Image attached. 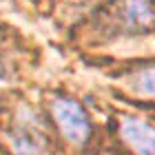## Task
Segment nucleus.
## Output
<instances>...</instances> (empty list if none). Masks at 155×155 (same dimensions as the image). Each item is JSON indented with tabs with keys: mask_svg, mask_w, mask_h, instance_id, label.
<instances>
[{
	"mask_svg": "<svg viewBox=\"0 0 155 155\" xmlns=\"http://www.w3.org/2000/svg\"><path fill=\"white\" fill-rule=\"evenodd\" d=\"M51 113L53 120L58 124V129L62 131V135L71 142H84L91 133L89 117L84 113V109L78 102L69 100V97H58L51 104Z\"/></svg>",
	"mask_w": 155,
	"mask_h": 155,
	"instance_id": "obj_1",
	"label": "nucleus"
},
{
	"mask_svg": "<svg viewBox=\"0 0 155 155\" xmlns=\"http://www.w3.org/2000/svg\"><path fill=\"white\" fill-rule=\"evenodd\" d=\"M122 137L140 155H155V129L137 117L122 120Z\"/></svg>",
	"mask_w": 155,
	"mask_h": 155,
	"instance_id": "obj_2",
	"label": "nucleus"
},
{
	"mask_svg": "<svg viewBox=\"0 0 155 155\" xmlns=\"http://www.w3.org/2000/svg\"><path fill=\"white\" fill-rule=\"evenodd\" d=\"M16 155H45V140L33 129H18L11 137Z\"/></svg>",
	"mask_w": 155,
	"mask_h": 155,
	"instance_id": "obj_3",
	"label": "nucleus"
},
{
	"mask_svg": "<svg viewBox=\"0 0 155 155\" xmlns=\"http://www.w3.org/2000/svg\"><path fill=\"white\" fill-rule=\"evenodd\" d=\"M153 9L146 0H126L124 5V20L133 29H149L153 25Z\"/></svg>",
	"mask_w": 155,
	"mask_h": 155,
	"instance_id": "obj_4",
	"label": "nucleus"
},
{
	"mask_svg": "<svg viewBox=\"0 0 155 155\" xmlns=\"http://www.w3.org/2000/svg\"><path fill=\"white\" fill-rule=\"evenodd\" d=\"M137 91L140 95L155 97V69H146L137 78Z\"/></svg>",
	"mask_w": 155,
	"mask_h": 155,
	"instance_id": "obj_5",
	"label": "nucleus"
},
{
	"mask_svg": "<svg viewBox=\"0 0 155 155\" xmlns=\"http://www.w3.org/2000/svg\"><path fill=\"white\" fill-rule=\"evenodd\" d=\"M5 78V67H2V62H0V80Z\"/></svg>",
	"mask_w": 155,
	"mask_h": 155,
	"instance_id": "obj_6",
	"label": "nucleus"
}]
</instances>
